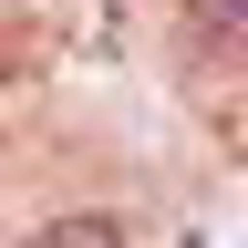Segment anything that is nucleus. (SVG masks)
<instances>
[{
  "instance_id": "1",
  "label": "nucleus",
  "mask_w": 248,
  "mask_h": 248,
  "mask_svg": "<svg viewBox=\"0 0 248 248\" xmlns=\"http://www.w3.org/2000/svg\"><path fill=\"white\" fill-rule=\"evenodd\" d=\"M31 248H124V238H114V217H52Z\"/></svg>"
},
{
  "instance_id": "2",
  "label": "nucleus",
  "mask_w": 248,
  "mask_h": 248,
  "mask_svg": "<svg viewBox=\"0 0 248 248\" xmlns=\"http://www.w3.org/2000/svg\"><path fill=\"white\" fill-rule=\"evenodd\" d=\"M197 21H228V31H248V0H197Z\"/></svg>"
}]
</instances>
